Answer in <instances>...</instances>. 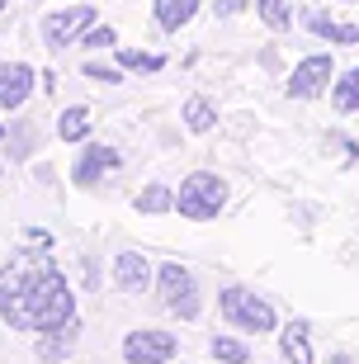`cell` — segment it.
<instances>
[{"instance_id": "obj_1", "label": "cell", "mask_w": 359, "mask_h": 364, "mask_svg": "<svg viewBox=\"0 0 359 364\" xmlns=\"http://www.w3.org/2000/svg\"><path fill=\"white\" fill-rule=\"evenodd\" d=\"M0 317L14 331H53V326L71 322L76 317V294H71L67 274L57 270L53 260L43 256V265L28 274V284L14 298H0Z\"/></svg>"}, {"instance_id": "obj_2", "label": "cell", "mask_w": 359, "mask_h": 364, "mask_svg": "<svg viewBox=\"0 0 359 364\" xmlns=\"http://www.w3.org/2000/svg\"><path fill=\"white\" fill-rule=\"evenodd\" d=\"M218 312H223L237 331H246V336H265V331H274V322H279L274 308H269L255 289H246V284H227L223 294H218Z\"/></svg>"}, {"instance_id": "obj_3", "label": "cell", "mask_w": 359, "mask_h": 364, "mask_svg": "<svg viewBox=\"0 0 359 364\" xmlns=\"http://www.w3.org/2000/svg\"><path fill=\"white\" fill-rule=\"evenodd\" d=\"M223 208H227V185L213 171H194V176H185V185L175 189V213L189 218V223H213Z\"/></svg>"}, {"instance_id": "obj_4", "label": "cell", "mask_w": 359, "mask_h": 364, "mask_svg": "<svg viewBox=\"0 0 359 364\" xmlns=\"http://www.w3.org/2000/svg\"><path fill=\"white\" fill-rule=\"evenodd\" d=\"M156 294H161V303H166L171 317H180V322H194V317H199V284H194L189 265L166 260L156 270Z\"/></svg>"}, {"instance_id": "obj_5", "label": "cell", "mask_w": 359, "mask_h": 364, "mask_svg": "<svg viewBox=\"0 0 359 364\" xmlns=\"http://www.w3.org/2000/svg\"><path fill=\"white\" fill-rule=\"evenodd\" d=\"M95 24V5H80V0H62V10H53L48 19H43V43L53 48V53H62V48H71V43H80V33Z\"/></svg>"}, {"instance_id": "obj_6", "label": "cell", "mask_w": 359, "mask_h": 364, "mask_svg": "<svg viewBox=\"0 0 359 364\" xmlns=\"http://www.w3.org/2000/svg\"><path fill=\"white\" fill-rule=\"evenodd\" d=\"M175 355H180V341L171 331L142 326V331H128L123 336V360L128 364H171Z\"/></svg>"}, {"instance_id": "obj_7", "label": "cell", "mask_w": 359, "mask_h": 364, "mask_svg": "<svg viewBox=\"0 0 359 364\" xmlns=\"http://www.w3.org/2000/svg\"><path fill=\"white\" fill-rule=\"evenodd\" d=\"M119 166H123V151H119V147L90 142V147L76 156V166H71V185H76V189H95L105 176H114Z\"/></svg>"}, {"instance_id": "obj_8", "label": "cell", "mask_w": 359, "mask_h": 364, "mask_svg": "<svg viewBox=\"0 0 359 364\" xmlns=\"http://www.w3.org/2000/svg\"><path fill=\"white\" fill-rule=\"evenodd\" d=\"M331 85V53H312L303 57L289 76V100H317Z\"/></svg>"}, {"instance_id": "obj_9", "label": "cell", "mask_w": 359, "mask_h": 364, "mask_svg": "<svg viewBox=\"0 0 359 364\" xmlns=\"http://www.w3.org/2000/svg\"><path fill=\"white\" fill-rule=\"evenodd\" d=\"M38 85V71L28 62H0V109H24Z\"/></svg>"}, {"instance_id": "obj_10", "label": "cell", "mask_w": 359, "mask_h": 364, "mask_svg": "<svg viewBox=\"0 0 359 364\" xmlns=\"http://www.w3.org/2000/svg\"><path fill=\"white\" fill-rule=\"evenodd\" d=\"M151 279H156V270L142 251H119L114 256V284L123 294H142V289H151Z\"/></svg>"}, {"instance_id": "obj_11", "label": "cell", "mask_w": 359, "mask_h": 364, "mask_svg": "<svg viewBox=\"0 0 359 364\" xmlns=\"http://www.w3.org/2000/svg\"><path fill=\"white\" fill-rule=\"evenodd\" d=\"M76 341H80V322L71 317V322L53 326V331H38L33 350H38V360H43V364H62L67 355H76Z\"/></svg>"}, {"instance_id": "obj_12", "label": "cell", "mask_w": 359, "mask_h": 364, "mask_svg": "<svg viewBox=\"0 0 359 364\" xmlns=\"http://www.w3.org/2000/svg\"><path fill=\"white\" fill-rule=\"evenodd\" d=\"M151 14H156V28L180 33V28L199 14V0H156V5H151Z\"/></svg>"}, {"instance_id": "obj_13", "label": "cell", "mask_w": 359, "mask_h": 364, "mask_svg": "<svg viewBox=\"0 0 359 364\" xmlns=\"http://www.w3.org/2000/svg\"><path fill=\"white\" fill-rule=\"evenodd\" d=\"M279 355L284 364H312V346H307V322H289L279 331Z\"/></svg>"}, {"instance_id": "obj_14", "label": "cell", "mask_w": 359, "mask_h": 364, "mask_svg": "<svg viewBox=\"0 0 359 364\" xmlns=\"http://www.w3.org/2000/svg\"><path fill=\"white\" fill-rule=\"evenodd\" d=\"M303 24L312 28L317 38H326V43H345V48H350V43H359V28H355V24H336V19H326L321 10H307Z\"/></svg>"}, {"instance_id": "obj_15", "label": "cell", "mask_w": 359, "mask_h": 364, "mask_svg": "<svg viewBox=\"0 0 359 364\" xmlns=\"http://www.w3.org/2000/svg\"><path fill=\"white\" fill-rule=\"evenodd\" d=\"M57 137H62V142H85V137H90V109L85 105L62 109V114H57Z\"/></svg>"}, {"instance_id": "obj_16", "label": "cell", "mask_w": 359, "mask_h": 364, "mask_svg": "<svg viewBox=\"0 0 359 364\" xmlns=\"http://www.w3.org/2000/svg\"><path fill=\"white\" fill-rule=\"evenodd\" d=\"M33 147H38V128H33V123H10V133H5V156H10V161H24Z\"/></svg>"}, {"instance_id": "obj_17", "label": "cell", "mask_w": 359, "mask_h": 364, "mask_svg": "<svg viewBox=\"0 0 359 364\" xmlns=\"http://www.w3.org/2000/svg\"><path fill=\"white\" fill-rule=\"evenodd\" d=\"M180 119H185V128L189 133H208L218 123V109L203 100V95H194V100H185V109H180Z\"/></svg>"}, {"instance_id": "obj_18", "label": "cell", "mask_w": 359, "mask_h": 364, "mask_svg": "<svg viewBox=\"0 0 359 364\" xmlns=\"http://www.w3.org/2000/svg\"><path fill=\"white\" fill-rule=\"evenodd\" d=\"M133 208H137V213H171V208H175V189H166V185H146V189H137Z\"/></svg>"}, {"instance_id": "obj_19", "label": "cell", "mask_w": 359, "mask_h": 364, "mask_svg": "<svg viewBox=\"0 0 359 364\" xmlns=\"http://www.w3.org/2000/svg\"><path fill=\"white\" fill-rule=\"evenodd\" d=\"M331 105L341 109V114H355V109H359V67L345 71V76L331 85Z\"/></svg>"}, {"instance_id": "obj_20", "label": "cell", "mask_w": 359, "mask_h": 364, "mask_svg": "<svg viewBox=\"0 0 359 364\" xmlns=\"http://www.w3.org/2000/svg\"><path fill=\"white\" fill-rule=\"evenodd\" d=\"M208 350H213L218 364H246V360H251V346H246L241 336H213Z\"/></svg>"}, {"instance_id": "obj_21", "label": "cell", "mask_w": 359, "mask_h": 364, "mask_svg": "<svg viewBox=\"0 0 359 364\" xmlns=\"http://www.w3.org/2000/svg\"><path fill=\"white\" fill-rule=\"evenodd\" d=\"M119 67L123 71H146V76H151V71H161L166 62H161L156 53H142V48H119Z\"/></svg>"}, {"instance_id": "obj_22", "label": "cell", "mask_w": 359, "mask_h": 364, "mask_svg": "<svg viewBox=\"0 0 359 364\" xmlns=\"http://www.w3.org/2000/svg\"><path fill=\"white\" fill-rule=\"evenodd\" d=\"M255 14H260L269 28H279V33L293 24V14H289V5H284V0H255Z\"/></svg>"}, {"instance_id": "obj_23", "label": "cell", "mask_w": 359, "mask_h": 364, "mask_svg": "<svg viewBox=\"0 0 359 364\" xmlns=\"http://www.w3.org/2000/svg\"><path fill=\"white\" fill-rule=\"evenodd\" d=\"M85 81H100V85H123V67H114V62H85Z\"/></svg>"}, {"instance_id": "obj_24", "label": "cell", "mask_w": 359, "mask_h": 364, "mask_svg": "<svg viewBox=\"0 0 359 364\" xmlns=\"http://www.w3.org/2000/svg\"><path fill=\"white\" fill-rule=\"evenodd\" d=\"M114 43H119V33H114L109 24H90L85 33H80V48H114Z\"/></svg>"}, {"instance_id": "obj_25", "label": "cell", "mask_w": 359, "mask_h": 364, "mask_svg": "<svg viewBox=\"0 0 359 364\" xmlns=\"http://www.w3.org/2000/svg\"><path fill=\"white\" fill-rule=\"evenodd\" d=\"M19 237H24L28 251H53V232H48V228H24Z\"/></svg>"}, {"instance_id": "obj_26", "label": "cell", "mask_w": 359, "mask_h": 364, "mask_svg": "<svg viewBox=\"0 0 359 364\" xmlns=\"http://www.w3.org/2000/svg\"><path fill=\"white\" fill-rule=\"evenodd\" d=\"M80 270H85V279H80L85 289H100V260H95V256H85V260H80Z\"/></svg>"}, {"instance_id": "obj_27", "label": "cell", "mask_w": 359, "mask_h": 364, "mask_svg": "<svg viewBox=\"0 0 359 364\" xmlns=\"http://www.w3.org/2000/svg\"><path fill=\"white\" fill-rule=\"evenodd\" d=\"M213 10L223 14V19H232V14H241V10H246V0H218Z\"/></svg>"}, {"instance_id": "obj_28", "label": "cell", "mask_w": 359, "mask_h": 364, "mask_svg": "<svg viewBox=\"0 0 359 364\" xmlns=\"http://www.w3.org/2000/svg\"><path fill=\"white\" fill-rule=\"evenodd\" d=\"M331 364H350V360H345V355H336V360H331Z\"/></svg>"}, {"instance_id": "obj_29", "label": "cell", "mask_w": 359, "mask_h": 364, "mask_svg": "<svg viewBox=\"0 0 359 364\" xmlns=\"http://www.w3.org/2000/svg\"><path fill=\"white\" fill-rule=\"evenodd\" d=\"M5 133H10V128H5V123H0V142H5Z\"/></svg>"}, {"instance_id": "obj_30", "label": "cell", "mask_w": 359, "mask_h": 364, "mask_svg": "<svg viewBox=\"0 0 359 364\" xmlns=\"http://www.w3.org/2000/svg\"><path fill=\"white\" fill-rule=\"evenodd\" d=\"M0 14H5V0H0Z\"/></svg>"}]
</instances>
